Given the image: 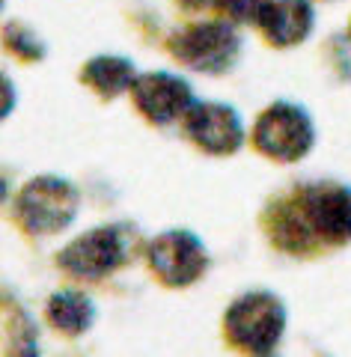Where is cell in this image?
<instances>
[{"mask_svg": "<svg viewBox=\"0 0 351 357\" xmlns=\"http://www.w3.org/2000/svg\"><path fill=\"white\" fill-rule=\"evenodd\" d=\"M262 223L271 244L289 256L345 248L351 244V185L336 178L301 182L265 208Z\"/></svg>", "mask_w": 351, "mask_h": 357, "instance_id": "6da1fadb", "label": "cell"}, {"mask_svg": "<svg viewBox=\"0 0 351 357\" xmlns=\"http://www.w3.org/2000/svg\"><path fill=\"white\" fill-rule=\"evenodd\" d=\"M140 250V229L134 223H101L75 236L57 253V268L75 280H105L126 268Z\"/></svg>", "mask_w": 351, "mask_h": 357, "instance_id": "7a4b0ae2", "label": "cell"}, {"mask_svg": "<svg viewBox=\"0 0 351 357\" xmlns=\"http://www.w3.org/2000/svg\"><path fill=\"white\" fill-rule=\"evenodd\" d=\"M289 312L283 298L268 289L241 292L223 312V337L241 354L268 357L277 351L286 333Z\"/></svg>", "mask_w": 351, "mask_h": 357, "instance_id": "3957f363", "label": "cell"}, {"mask_svg": "<svg viewBox=\"0 0 351 357\" xmlns=\"http://www.w3.org/2000/svg\"><path fill=\"white\" fill-rule=\"evenodd\" d=\"M167 51L176 63L197 75H226L241 60L244 39L235 21L230 18H209L179 27L170 33Z\"/></svg>", "mask_w": 351, "mask_h": 357, "instance_id": "277c9868", "label": "cell"}, {"mask_svg": "<svg viewBox=\"0 0 351 357\" xmlns=\"http://www.w3.org/2000/svg\"><path fill=\"white\" fill-rule=\"evenodd\" d=\"M77 211H81V191L72 178L57 173L27 178L15 194V220L33 238L60 236L75 223Z\"/></svg>", "mask_w": 351, "mask_h": 357, "instance_id": "5b68a950", "label": "cell"}, {"mask_svg": "<svg viewBox=\"0 0 351 357\" xmlns=\"http://www.w3.org/2000/svg\"><path fill=\"white\" fill-rule=\"evenodd\" d=\"M253 149L274 164H298L315 146V122L307 107L295 102H271L256 116L251 131Z\"/></svg>", "mask_w": 351, "mask_h": 357, "instance_id": "8992f818", "label": "cell"}, {"mask_svg": "<svg viewBox=\"0 0 351 357\" xmlns=\"http://www.w3.org/2000/svg\"><path fill=\"white\" fill-rule=\"evenodd\" d=\"M146 265L158 283L170 289H188L200 283L211 268L209 248L194 229H164L146 241Z\"/></svg>", "mask_w": 351, "mask_h": 357, "instance_id": "52a82bcc", "label": "cell"}, {"mask_svg": "<svg viewBox=\"0 0 351 357\" xmlns=\"http://www.w3.org/2000/svg\"><path fill=\"white\" fill-rule=\"evenodd\" d=\"M128 96L134 102V110L158 128H167V126H173V122L185 119L188 110L197 102L191 81H185L182 75H173V72L137 75V81H134Z\"/></svg>", "mask_w": 351, "mask_h": 357, "instance_id": "ba28073f", "label": "cell"}, {"mask_svg": "<svg viewBox=\"0 0 351 357\" xmlns=\"http://www.w3.org/2000/svg\"><path fill=\"white\" fill-rule=\"evenodd\" d=\"M182 134L200 152L214 158H230L244 146L241 114L226 102H194L182 119Z\"/></svg>", "mask_w": 351, "mask_h": 357, "instance_id": "9c48e42d", "label": "cell"}, {"mask_svg": "<svg viewBox=\"0 0 351 357\" xmlns=\"http://www.w3.org/2000/svg\"><path fill=\"white\" fill-rule=\"evenodd\" d=\"M253 24L271 48H298L315 30V6L313 0H265Z\"/></svg>", "mask_w": 351, "mask_h": 357, "instance_id": "30bf717a", "label": "cell"}, {"mask_svg": "<svg viewBox=\"0 0 351 357\" xmlns=\"http://www.w3.org/2000/svg\"><path fill=\"white\" fill-rule=\"evenodd\" d=\"M134 81H137V66L122 54H96L81 66V84L105 102L131 93Z\"/></svg>", "mask_w": 351, "mask_h": 357, "instance_id": "8fae6325", "label": "cell"}, {"mask_svg": "<svg viewBox=\"0 0 351 357\" xmlns=\"http://www.w3.org/2000/svg\"><path fill=\"white\" fill-rule=\"evenodd\" d=\"M45 321L63 337H84L96 325V304L81 289H57L45 304Z\"/></svg>", "mask_w": 351, "mask_h": 357, "instance_id": "7c38bea8", "label": "cell"}, {"mask_svg": "<svg viewBox=\"0 0 351 357\" xmlns=\"http://www.w3.org/2000/svg\"><path fill=\"white\" fill-rule=\"evenodd\" d=\"M3 48H6V54H13L21 63H42L48 57V45L42 42L39 33L30 30L27 24H18V21H6Z\"/></svg>", "mask_w": 351, "mask_h": 357, "instance_id": "4fadbf2b", "label": "cell"}, {"mask_svg": "<svg viewBox=\"0 0 351 357\" xmlns=\"http://www.w3.org/2000/svg\"><path fill=\"white\" fill-rule=\"evenodd\" d=\"M327 57H331V66L336 69V75L343 81H351V36H331L327 42Z\"/></svg>", "mask_w": 351, "mask_h": 357, "instance_id": "5bb4252c", "label": "cell"}, {"mask_svg": "<svg viewBox=\"0 0 351 357\" xmlns=\"http://www.w3.org/2000/svg\"><path fill=\"white\" fill-rule=\"evenodd\" d=\"M265 0H221L218 13L223 18L235 21V24H247V21H256V13Z\"/></svg>", "mask_w": 351, "mask_h": 357, "instance_id": "9a60e30c", "label": "cell"}, {"mask_svg": "<svg viewBox=\"0 0 351 357\" xmlns=\"http://www.w3.org/2000/svg\"><path fill=\"white\" fill-rule=\"evenodd\" d=\"M221 0H179V6L191 9V13H202V9H218Z\"/></svg>", "mask_w": 351, "mask_h": 357, "instance_id": "2e32d148", "label": "cell"}, {"mask_svg": "<svg viewBox=\"0 0 351 357\" xmlns=\"http://www.w3.org/2000/svg\"><path fill=\"white\" fill-rule=\"evenodd\" d=\"M3 89H6V102H3V116L13 114V81H9V75H3Z\"/></svg>", "mask_w": 351, "mask_h": 357, "instance_id": "e0dca14e", "label": "cell"}, {"mask_svg": "<svg viewBox=\"0 0 351 357\" xmlns=\"http://www.w3.org/2000/svg\"><path fill=\"white\" fill-rule=\"evenodd\" d=\"M348 36H351V24H348Z\"/></svg>", "mask_w": 351, "mask_h": 357, "instance_id": "ac0fdd59", "label": "cell"}]
</instances>
